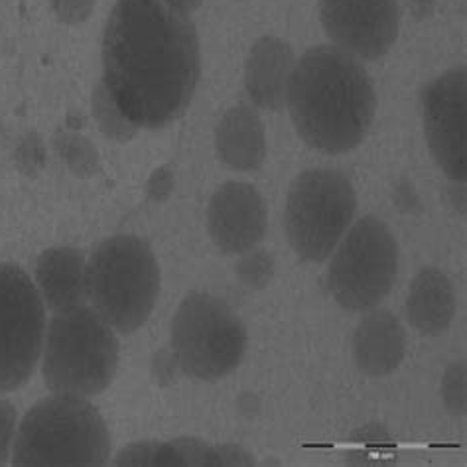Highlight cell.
<instances>
[{
    "mask_svg": "<svg viewBox=\"0 0 467 467\" xmlns=\"http://www.w3.org/2000/svg\"><path fill=\"white\" fill-rule=\"evenodd\" d=\"M219 158L239 171L259 170L266 156V137L259 113L249 105L229 109L215 130Z\"/></svg>",
    "mask_w": 467,
    "mask_h": 467,
    "instance_id": "obj_15",
    "label": "cell"
},
{
    "mask_svg": "<svg viewBox=\"0 0 467 467\" xmlns=\"http://www.w3.org/2000/svg\"><path fill=\"white\" fill-rule=\"evenodd\" d=\"M414 3H416L418 10H420V15H428L430 8H432V5H434V0H414Z\"/></svg>",
    "mask_w": 467,
    "mask_h": 467,
    "instance_id": "obj_26",
    "label": "cell"
},
{
    "mask_svg": "<svg viewBox=\"0 0 467 467\" xmlns=\"http://www.w3.org/2000/svg\"><path fill=\"white\" fill-rule=\"evenodd\" d=\"M170 188H171V180H170V176L166 174V170H164V168L158 170L156 174L152 176V182H150V193L156 195V198H160V192L168 193Z\"/></svg>",
    "mask_w": 467,
    "mask_h": 467,
    "instance_id": "obj_24",
    "label": "cell"
},
{
    "mask_svg": "<svg viewBox=\"0 0 467 467\" xmlns=\"http://www.w3.org/2000/svg\"><path fill=\"white\" fill-rule=\"evenodd\" d=\"M426 140L436 164L453 182H465L467 152V78L453 67L426 85L422 93Z\"/></svg>",
    "mask_w": 467,
    "mask_h": 467,
    "instance_id": "obj_10",
    "label": "cell"
},
{
    "mask_svg": "<svg viewBox=\"0 0 467 467\" xmlns=\"http://www.w3.org/2000/svg\"><path fill=\"white\" fill-rule=\"evenodd\" d=\"M85 290L93 310L120 331H137L154 310L160 270L142 239L117 235L99 244L85 266Z\"/></svg>",
    "mask_w": 467,
    "mask_h": 467,
    "instance_id": "obj_5",
    "label": "cell"
},
{
    "mask_svg": "<svg viewBox=\"0 0 467 467\" xmlns=\"http://www.w3.org/2000/svg\"><path fill=\"white\" fill-rule=\"evenodd\" d=\"M61 156L67 160V164L81 176H89L97 164V152L93 146L78 137V134H64V139L57 142Z\"/></svg>",
    "mask_w": 467,
    "mask_h": 467,
    "instance_id": "obj_19",
    "label": "cell"
},
{
    "mask_svg": "<svg viewBox=\"0 0 467 467\" xmlns=\"http://www.w3.org/2000/svg\"><path fill=\"white\" fill-rule=\"evenodd\" d=\"M237 273L247 286H265L273 275V261L265 251H256L241 261Z\"/></svg>",
    "mask_w": 467,
    "mask_h": 467,
    "instance_id": "obj_21",
    "label": "cell"
},
{
    "mask_svg": "<svg viewBox=\"0 0 467 467\" xmlns=\"http://www.w3.org/2000/svg\"><path fill=\"white\" fill-rule=\"evenodd\" d=\"M358 198L351 182L334 170H308L288 192L286 235L302 259L322 263L351 225Z\"/></svg>",
    "mask_w": 467,
    "mask_h": 467,
    "instance_id": "obj_7",
    "label": "cell"
},
{
    "mask_svg": "<svg viewBox=\"0 0 467 467\" xmlns=\"http://www.w3.org/2000/svg\"><path fill=\"white\" fill-rule=\"evenodd\" d=\"M119 341L113 327L85 304L56 312L44 343V380L56 395L95 397L115 379Z\"/></svg>",
    "mask_w": 467,
    "mask_h": 467,
    "instance_id": "obj_4",
    "label": "cell"
},
{
    "mask_svg": "<svg viewBox=\"0 0 467 467\" xmlns=\"http://www.w3.org/2000/svg\"><path fill=\"white\" fill-rule=\"evenodd\" d=\"M198 32L164 0H119L103 34V85L137 129L188 109L200 81Z\"/></svg>",
    "mask_w": 467,
    "mask_h": 467,
    "instance_id": "obj_1",
    "label": "cell"
},
{
    "mask_svg": "<svg viewBox=\"0 0 467 467\" xmlns=\"http://www.w3.org/2000/svg\"><path fill=\"white\" fill-rule=\"evenodd\" d=\"M207 229L221 253L251 251L266 231V207L261 193L243 182L223 183L209 202Z\"/></svg>",
    "mask_w": 467,
    "mask_h": 467,
    "instance_id": "obj_12",
    "label": "cell"
},
{
    "mask_svg": "<svg viewBox=\"0 0 467 467\" xmlns=\"http://www.w3.org/2000/svg\"><path fill=\"white\" fill-rule=\"evenodd\" d=\"M93 113L97 119H99L101 130L107 134L109 139L125 142V140L132 139L134 132H137V127H134L132 122L120 113L115 101L110 99V95L105 89L103 81L97 85L95 93H93Z\"/></svg>",
    "mask_w": 467,
    "mask_h": 467,
    "instance_id": "obj_18",
    "label": "cell"
},
{
    "mask_svg": "<svg viewBox=\"0 0 467 467\" xmlns=\"http://www.w3.org/2000/svg\"><path fill=\"white\" fill-rule=\"evenodd\" d=\"M164 3L183 16H190L192 12H195L202 6V0H164Z\"/></svg>",
    "mask_w": 467,
    "mask_h": 467,
    "instance_id": "obj_25",
    "label": "cell"
},
{
    "mask_svg": "<svg viewBox=\"0 0 467 467\" xmlns=\"http://www.w3.org/2000/svg\"><path fill=\"white\" fill-rule=\"evenodd\" d=\"M46 331L44 300L30 276L0 263V392L22 387L40 359Z\"/></svg>",
    "mask_w": 467,
    "mask_h": 467,
    "instance_id": "obj_9",
    "label": "cell"
},
{
    "mask_svg": "<svg viewBox=\"0 0 467 467\" xmlns=\"http://www.w3.org/2000/svg\"><path fill=\"white\" fill-rule=\"evenodd\" d=\"M95 0H52V6L61 22L79 24L88 20Z\"/></svg>",
    "mask_w": 467,
    "mask_h": 467,
    "instance_id": "obj_23",
    "label": "cell"
},
{
    "mask_svg": "<svg viewBox=\"0 0 467 467\" xmlns=\"http://www.w3.org/2000/svg\"><path fill=\"white\" fill-rule=\"evenodd\" d=\"M247 348V331L237 314L215 296L192 292L171 319V353L183 373L219 380L235 371Z\"/></svg>",
    "mask_w": 467,
    "mask_h": 467,
    "instance_id": "obj_6",
    "label": "cell"
},
{
    "mask_svg": "<svg viewBox=\"0 0 467 467\" xmlns=\"http://www.w3.org/2000/svg\"><path fill=\"white\" fill-rule=\"evenodd\" d=\"M85 266L88 265L83 254L69 247H57L40 254L36 265V282L42 300L54 314L85 302Z\"/></svg>",
    "mask_w": 467,
    "mask_h": 467,
    "instance_id": "obj_16",
    "label": "cell"
},
{
    "mask_svg": "<svg viewBox=\"0 0 467 467\" xmlns=\"http://www.w3.org/2000/svg\"><path fill=\"white\" fill-rule=\"evenodd\" d=\"M410 324L422 336H440L456 314V294L450 278L438 268H424L412 280L407 300Z\"/></svg>",
    "mask_w": 467,
    "mask_h": 467,
    "instance_id": "obj_17",
    "label": "cell"
},
{
    "mask_svg": "<svg viewBox=\"0 0 467 467\" xmlns=\"http://www.w3.org/2000/svg\"><path fill=\"white\" fill-rule=\"evenodd\" d=\"M286 105L306 144L326 154H343L363 142L377 99L355 56L317 46L294 64Z\"/></svg>",
    "mask_w": 467,
    "mask_h": 467,
    "instance_id": "obj_2",
    "label": "cell"
},
{
    "mask_svg": "<svg viewBox=\"0 0 467 467\" xmlns=\"http://www.w3.org/2000/svg\"><path fill=\"white\" fill-rule=\"evenodd\" d=\"M109 456L110 438L101 414L71 395H56L32 407L12 446V463L22 467H95L105 465Z\"/></svg>",
    "mask_w": 467,
    "mask_h": 467,
    "instance_id": "obj_3",
    "label": "cell"
},
{
    "mask_svg": "<svg viewBox=\"0 0 467 467\" xmlns=\"http://www.w3.org/2000/svg\"><path fill=\"white\" fill-rule=\"evenodd\" d=\"M16 438V410L8 400L0 399V465L10 458Z\"/></svg>",
    "mask_w": 467,
    "mask_h": 467,
    "instance_id": "obj_22",
    "label": "cell"
},
{
    "mask_svg": "<svg viewBox=\"0 0 467 467\" xmlns=\"http://www.w3.org/2000/svg\"><path fill=\"white\" fill-rule=\"evenodd\" d=\"M407 351V334L399 317L387 310L367 314L353 336V358L368 377H385L400 365Z\"/></svg>",
    "mask_w": 467,
    "mask_h": 467,
    "instance_id": "obj_13",
    "label": "cell"
},
{
    "mask_svg": "<svg viewBox=\"0 0 467 467\" xmlns=\"http://www.w3.org/2000/svg\"><path fill=\"white\" fill-rule=\"evenodd\" d=\"M334 253L327 286L339 306L371 310L390 292L399 273V247L390 229L377 217H363Z\"/></svg>",
    "mask_w": 467,
    "mask_h": 467,
    "instance_id": "obj_8",
    "label": "cell"
},
{
    "mask_svg": "<svg viewBox=\"0 0 467 467\" xmlns=\"http://www.w3.org/2000/svg\"><path fill=\"white\" fill-rule=\"evenodd\" d=\"M441 395L451 414H465V365L453 363L441 380Z\"/></svg>",
    "mask_w": 467,
    "mask_h": 467,
    "instance_id": "obj_20",
    "label": "cell"
},
{
    "mask_svg": "<svg viewBox=\"0 0 467 467\" xmlns=\"http://www.w3.org/2000/svg\"><path fill=\"white\" fill-rule=\"evenodd\" d=\"M292 69L294 54L286 42L273 36H265L256 42L244 66V85L254 105L266 110L285 107Z\"/></svg>",
    "mask_w": 467,
    "mask_h": 467,
    "instance_id": "obj_14",
    "label": "cell"
},
{
    "mask_svg": "<svg viewBox=\"0 0 467 467\" xmlns=\"http://www.w3.org/2000/svg\"><path fill=\"white\" fill-rule=\"evenodd\" d=\"M319 16L339 50L363 59L390 50L400 20L397 0H319Z\"/></svg>",
    "mask_w": 467,
    "mask_h": 467,
    "instance_id": "obj_11",
    "label": "cell"
}]
</instances>
